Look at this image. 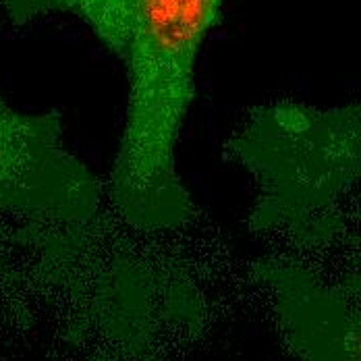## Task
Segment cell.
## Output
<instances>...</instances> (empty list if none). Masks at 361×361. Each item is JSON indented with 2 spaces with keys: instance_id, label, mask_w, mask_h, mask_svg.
I'll use <instances>...</instances> for the list:
<instances>
[{
  "instance_id": "cell-4",
  "label": "cell",
  "mask_w": 361,
  "mask_h": 361,
  "mask_svg": "<svg viewBox=\"0 0 361 361\" xmlns=\"http://www.w3.org/2000/svg\"><path fill=\"white\" fill-rule=\"evenodd\" d=\"M262 281L299 361H360V326L351 289L334 287L290 262H266Z\"/></svg>"
},
{
  "instance_id": "cell-5",
  "label": "cell",
  "mask_w": 361,
  "mask_h": 361,
  "mask_svg": "<svg viewBox=\"0 0 361 361\" xmlns=\"http://www.w3.org/2000/svg\"><path fill=\"white\" fill-rule=\"evenodd\" d=\"M52 13L79 17L118 61L125 54L133 0H50Z\"/></svg>"
},
{
  "instance_id": "cell-6",
  "label": "cell",
  "mask_w": 361,
  "mask_h": 361,
  "mask_svg": "<svg viewBox=\"0 0 361 361\" xmlns=\"http://www.w3.org/2000/svg\"><path fill=\"white\" fill-rule=\"evenodd\" d=\"M0 4L6 17L17 25H25L37 17L52 13L50 0H0Z\"/></svg>"
},
{
  "instance_id": "cell-2",
  "label": "cell",
  "mask_w": 361,
  "mask_h": 361,
  "mask_svg": "<svg viewBox=\"0 0 361 361\" xmlns=\"http://www.w3.org/2000/svg\"><path fill=\"white\" fill-rule=\"evenodd\" d=\"M360 123L357 102L279 100L253 110L228 142L231 158L253 180V231L307 247L347 231L360 180Z\"/></svg>"
},
{
  "instance_id": "cell-1",
  "label": "cell",
  "mask_w": 361,
  "mask_h": 361,
  "mask_svg": "<svg viewBox=\"0 0 361 361\" xmlns=\"http://www.w3.org/2000/svg\"><path fill=\"white\" fill-rule=\"evenodd\" d=\"M224 0H133L127 106L109 197L142 231L180 228L195 216L177 164L183 123L195 96V67Z\"/></svg>"
},
{
  "instance_id": "cell-3",
  "label": "cell",
  "mask_w": 361,
  "mask_h": 361,
  "mask_svg": "<svg viewBox=\"0 0 361 361\" xmlns=\"http://www.w3.org/2000/svg\"><path fill=\"white\" fill-rule=\"evenodd\" d=\"M102 183L65 140L56 110H23L0 96V214L90 220Z\"/></svg>"
}]
</instances>
